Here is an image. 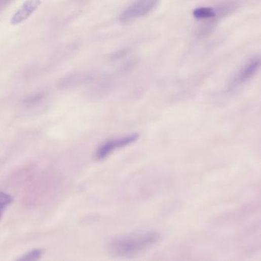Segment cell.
Returning a JSON list of instances; mask_svg holds the SVG:
<instances>
[{
	"label": "cell",
	"instance_id": "obj_6",
	"mask_svg": "<svg viewBox=\"0 0 261 261\" xmlns=\"http://www.w3.org/2000/svg\"><path fill=\"white\" fill-rule=\"evenodd\" d=\"M193 16L197 19H208L215 17V10L211 7H201L193 12Z\"/></svg>",
	"mask_w": 261,
	"mask_h": 261
},
{
	"label": "cell",
	"instance_id": "obj_7",
	"mask_svg": "<svg viewBox=\"0 0 261 261\" xmlns=\"http://www.w3.org/2000/svg\"><path fill=\"white\" fill-rule=\"evenodd\" d=\"M43 251L41 249H34L28 253L22 255L20 257L18 258L17 260L20 261H35L40 259L43 256Z\"/></svg>",
	"mask_w": 261,
	"mask_h": 261
},
{
	"label": "cell",
	"instance_id": "obj_3",
	"mask_svg": "<svg viewBox=\"0 0 261 261\" xmlns=\"http://www.w3.org/2000/svg\"><path fill=\"white\" fill-rule=\"evenodd\" d=\"M139 135L138 133H134V134H130L128 136H123V137L106 141V142L101 144L96 151V159L97 160H104L114 151L133 143L139 139Z\"/></svg>",
	"mask_w": 261,
	"mask_h": 261
},
{
	"label": "cell",
	"instance_id": "obj_4",
	"mask_svg": "<svg viewBox=\"0 0 261 261\" xmlns=\"http://www.w3.org/2000/svg\"><path fill=\"white\" fill-rule=\"evenodd\" d=\"M260 66L259 56H254L250 58L240 69L233 80L229 85V89H235L248 82L256 74Z\"/></svg>",
	"mask_w": 261,
	"mask_h": 261
},
{
	"label": "cell",
	"instance_id": "obj_2",
	"mask_svg": "<svg viewBox=\"0 0 261 261\" xmlns=\"http://www.w3.org/2000/svg\"><path fill=\"white\" fill-rule=\"evenodd\" d=\"M160 2V0H135L121 13L120 21L127 22L143 17L152 12Z\"/></svg>",
	"mask_w": 261,
	"mask_h": 261
},
{
	"label": "cell",
	"instance_id": "obj_8",
	"mask_svg": "<svg viewBox=\"0 0 261 261\" xmlns=\"http://www.w3.org/2000/svg\"><path fill=\"white\" fill-rule=\"evenodd\" d=\"M13 202V198L5 193H0V219L6 208Z\"/></svg>",
	"mask_w": 261,
	"mask_h": 261
},
{
	"label": "cell",
	"instance_id": "obj_5",
	"mask_svg": "<svg viewBox=\"0 0 261 261\" xmlns=\"http://www.w3.org/2000/svg\"><path fill=\"white\" fill-rule=\"evenodd\" d=\"M40 4H41L40 0H28L26 1L13 16L12 19V23L13 25H17V24L26 20L31 16V13L40 7Z\"/></svg>",
	"mask_w": 261,
	"mask_h": 261
},
{
	"label": "cell",
	"instance_id": "obj_1",
	"mask_svg": "<svg viewBox=\"0 0 261 261\" xmlns=\"http://www.w3.org/2000/svg\"><path fill=\"white\" fill-rule=\"evenodd\" d=\"M160 233L154 231L125 234L112 238L108 243L109 253L118 257H130L154 247L160 241Z\"/></svg>",
	"mask_w": 261,
	"mask_h": 261
}]
</instances>
